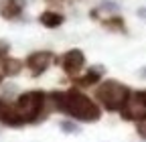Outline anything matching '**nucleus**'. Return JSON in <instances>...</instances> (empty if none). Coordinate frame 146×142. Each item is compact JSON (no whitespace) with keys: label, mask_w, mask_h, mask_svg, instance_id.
<instances>
[{"label":"nucleus","mask_w":146,"mask_h":142,"mask_svg":"<svg viewBox=\"0 0 146 142\" xmlns=\"http://www.w3.org/2000/svg\"><path fill=\"white\" fill-rule=\"evenodd\" d=\"M138 14L142 16V19H146V8H140V10H138Z\"/></svg>","instance_id":"9b49d317"},{"label":"nucleus","mask_w":146,"mask_h":142,"mask_svg":"<svg viewBox=\"0 0 146 142\" xmlns=\"http://www.w3.org/2000/svg\"><path fill=\"white\" fill-rule=\"evenodd\" d=\"M21 12V6L16 4V0H2L0 2V14L6 16V19H12Z\"/></svg>","instance_id":"423d86ee"},{"label":"nucleus","mask_w":146,"mask_h":142,"mask_svg":"<svg viewBox=\"0 0 146 142\" xmlns=\"http://www.w3.org/2000/svg\"><path fill=\"white\" fill-rule=\"evenodd\" d=\"M98 79H100V73H98V71H89L87 75H83V77L79 79V83H81V85H94Z\"/></svg>","instance_id":"1a4fd4ad"},{"label":"nucleus","mask_w":146,"mask_h":142,"mask_svg":"<svg viewBox=\"0 0 146 142\" xmlns=\"http://www.w3.org/2000/svg\"><path fill=\"white\" fill-rule=\"evenodd\" d=\"M0 81H2V71H0Z\"/></svg>","instance_id":"ddd939ff"},{"label":"nucleus","mask_w":146,"mask_h":142,"mask_svg":"<svg viewBox=\"0 0 146 142\" xmlns=\"http://www.w3.org/2000/svg\"><path fill=\"white\" fill-rule=\"evenodd\" d=\"M0 71H2V75H16L18 71H21V61L4 59L2 63H0Z\"/></svg>","instance_id":"0eeeda50"},{"label":"nucleus","mask_w":146,"mask_h":142,"mask_svg":"<svg viewBox=\"0 0 146 142\" xmlns=\"http://www.w3.org/2000/svg\"><path fill=\"white\" fill-rule=\"evenodd\" d=\"M0 106H2V102H0Z\"/></svg>","instance_id":"4468645a"},{"label":"nucleus","mask_w":146,"mask_h":142,"mask_svg":"<svg viewBox=\"0 0 146 142\" xmlns=\"http://www.w3.org/2000/svg\"><path fill=\"white\" fill-rule=\"evenodd\" d=\"M83 63H85V57H83V53L77 51V49L67 51L65 55L61 57V65H63L67 75H77L81 71V67H83Z\"/></svg>","instance_id":"20e7f679"},{"label":"nucleus","mask_w":146,"mask_h":142,"mask_svg":"<svg viewBox=\"0 0 146 142\" xmlns=\"http://www.w3.org/2000/svg\"><path fill=\"white\" fill-rule=\"evenodd\" d=\"M140 75H144V77H146V69H142V71H140Z\"/></svg>","instance_id":"f8f14e48"},{"label":"nucleus","mask_w":146,"mask_h":142,"mask_svg":"<svg viewBox=\"0 0 146 142\" xmlns=\"http://www.w3.org/2000/svg\"><path fill=\"white\" fill-rule=\"evenodd\" d=\"M43 106H45V94L43 92H29V94H23L18 98V102L12 108H14L18 120L27 122V120H33L35 116H39Z\"/></svg>","instance_id":"7ed1b4c3"},{"label":"nucleus","mask_w":146,"mask_h":142,"mask_svg":"<svg viewBox=\"0 0 146 142\" xmlns=\"http://www.w3.org/2000/svg\"><path fill=\"white\" fill-rule=\"evenodd\" d=\"M98 100L108 110H124L126 102L130 100V90L116 79H108L98 87Z\"/></svg>","instance_id":"f03ea898"},{"label":"nucleus","mask_w":146,"mask_h":142,"mask_svg":"<svg viewBox=\"0 0 146 142\" xmlns=\"http://www.w3.org/2000/svg\"><path fill=\"white\" fill-rule=\"evenodd\" d=\"M6 51H8V45L6 43H0V55H4Z\"/></svg>","instance_id":"9d476101"},{"label":"nucleus","mask_w":146,"mask_h":142,"mask_svg":"<svg viewBox=\"0 0 146 142\" xmlns=\"http://www.w3.org/2000/svg\"><path fill=\"white\" fill-rule=\"evenodd\" d=\"M41 23L49 29H55V27H59L63 23V16L57 14V12H43L41 14Z\"/></svg>","instance_id":"6e6552de"},{"label":"nucleus","mask_w":146,"mask_h":142,"mask_svg":"<svg viewBox=\"0 0 146 142\" xmlns=\"http://www.w3.org/2000/svg\"><path fill=\"white\" fill-rule=\"evenodd\" d=\"M59 106L71 116H75L79 120H85V122H94L100 118V108H98V104L87 98L85 94L81 92H75V90H71L67 92L65 96H61V102Z\"/></svg>","instance_id":"f257e3e1"},{"label":"nucleus","mask_w":146,"mask_h":142,"mask_svg":"<svg viewBox=\"0 0 146 142\" xmlns=\"http://www.w3.org/2000/svg\"><path fill=\"white\" fill-rule=\"evenodd\" d=\"M51 59H53V55L49 51H36V53H33V55L27 59V65L31 67V71L35 75H39V73H43V71L49 67Z\"/></svg>","instance_id":"39448f33"}]
</instances>
